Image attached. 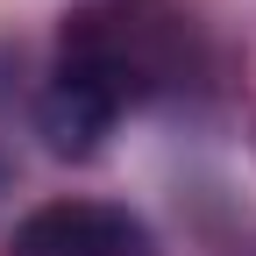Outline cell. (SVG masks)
Listing matches in <instances>:
<instances>
[{
  "label": "cell",
  "mask_w": 256,
  "mask_h": 256,
  "mask_svg": "<svg viewBox=\"0 0 256 256\" xmlns=\"http://www.w3.org/2000/svg\"><path fill=\"white\" fill-rule=\"evenodd\" d=\"M57 72H72L86 86H100L107 100L128 114L171 92L192 72V22L164 0H100L78 8L57 36Z\"/></svg>",
  "instance_id": "1"
},
{
  "label": "cell",
  "mask_w": 256,
  "mask_h": 256,
  "mask_svg": "<svg viewBox=\"0 0 256 256\" xmlns=\"http://www.w3.org/2000/svg\"><path fill=\"white\" fill-rule=\"evenodd\" d=\"M8 256H156V242L114 200H50L14 228Z\"/></svg>",
  "instance_id": "2"
},
{
  "label": "cell",
  "mask_w": 256,
  "mask_h": 256,
  "mask_svg": "<svg viewBox=\"0 0 256 256\" xmlns=\"http://www.w3.org/2000/svg\"><path fill=\"white\" fill-rule=\"evenodd\" d=\"M114 121H121V107L107 100L100 86H86L72 72H50L43 100H36V136H43L50 156H72V164L100 156V142L114 136Z\"/></svg>",
  "instance_id": "3"
}]
</instances>
